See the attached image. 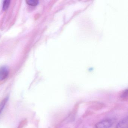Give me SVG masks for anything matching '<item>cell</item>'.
<instances>
[{
    "label": "cell",
    "mask_w": 128,
    "mask_h": 128,
    "mask_svg": "<svg viewBox=\"0 0 128 128\" xmlns=\"http://www.w3.org/2000/svg\"><path fill=\"white\" fill-rule=\"evenodd\" d=\"M111 120H106L100 121L96 125V128H110L113 125Z\"/></svg>",
    "instance_id": "6da1fadb"
},
{
    "label": "cell",
    "mask_w": 128,
    "mask_h": 128,
    "mask_svg": "<svg viewBox=\"0 0 128 128\" xmlns=\"http://www.w3.org/2000/svg\"><path fill=\"white\" fill-rule=\"evenodd\" d=\"M9 74V69L6 66L0 67V80H5Z\"/></svg>",
    "instance_id": "7a4b0ae2"
},
{
    "label": "cell",
    "mask_w": 128,
    "mask_h": 128,
    "mask_svg": "<svg viewBox=\"0 0 128 128\" xmlns=\"http://www.w3.org/2000/svg\"><path fill=\"white\" fill-rule=\"evenodd\" d=\"M115 128H128V118L126 116L121 120L117 124Z\"/></svg>",
    "instance_id": "3957f363"
},
{
    "label": "cell",
    "mask_w": 128,
    "mask_h": 128,
    "mask_svg": "<svg viewBox=\"0 0 128 128\" xmlns=\"http://www.w3.org/2000/svg\"><path fill=\"white\" fill-rule=\"evenodd\" d=\"M27 4L31 6H37L38 4V1L36 0H26Z\"/></svg>",
    "instance_id": "277c9868"
},
{
    "label": "cell",
    "mask_w": 128,
    "mask_h": 128,
    "mask_svg": "<svg viewBox=\"0 0 128 128\" xmlns=\"http://www.w3.org/2000/svg\"><path fill=\"white\" fill-rule=\"evenodd\" d=\"M10 1L9 0H6L4 2L3 4V10L5 11L8 8L10 5Z\"/></svg>",
    "instance_id": "5b68a950"
},
{
    "label": "cell",
    "mask_w": 128,
    "mask_h": 128,
    "mask_svg": "<svg viewBox=\"0 0 128 128\" xmlns=\"http://www.w3.org/2000/svg\"><path fill=\"white\" fill-rule=\"evenodd\" d=\"M8 100V98H5L3 100H2V102H0V114L2 112L3 109L4 108L5 105H6V103L7 102Z\"/></svg>",
    "instance_id": "8992f818"
},
{
    "label": "cell",
    "mask_w": 128,
    "mask_h": 128,
    "mask_svg": "<svg viewBox=\"0 0 128 128\" xmlns=\"http://www.w3.org/2000/svg\"><path fill=\"white\" fill-rule=\"evenodd\" d=\"M128 96V90H125L123 93L122 94V96L121 97H123V98H125V97H126Z\"/></svg>",
    "instance_id": "52a82bcc"
}]
</instances>
